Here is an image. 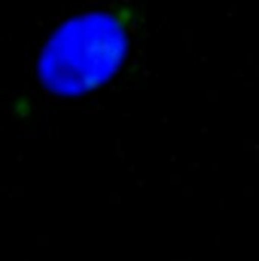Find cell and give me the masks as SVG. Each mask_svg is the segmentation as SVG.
<instances>
[{
  "label": "cell",
  "instance_id": "cell-1",
  "mask_svg": "<svg viewBox=\"0 0 259 261\" xmlns=\"http://www.w3.org/2000/svg\"><path fill=\"white\" fill-rule=\"evenodd\" d=\"M126 31L110 12H87L61 24L39 57V77L57 95L95 89L122 63Z\"/></svg>",
  "mask_w": 259,
  "mask_h": 261
}]
</instances>
